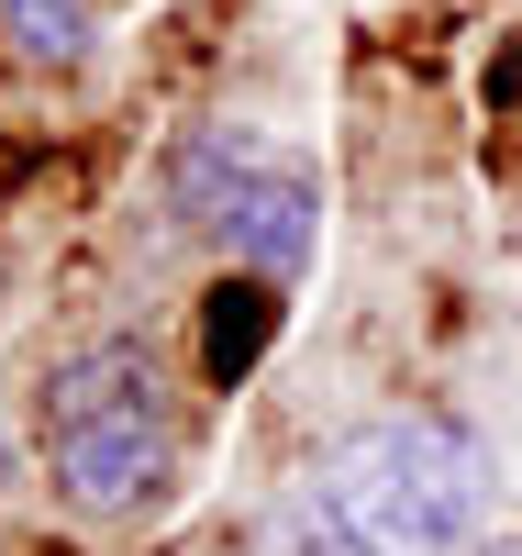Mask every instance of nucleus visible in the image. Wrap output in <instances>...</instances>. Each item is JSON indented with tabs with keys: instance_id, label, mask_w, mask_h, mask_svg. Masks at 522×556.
Returning a JSON list of instances; mask_svg holds the SVG:
<instances>
[{
	"instance_id": "f257e3e1",
	"label": "nucleus",
	"mask_w": 522,
	"mask_h": 556,
	"mask_svg": "<svg viewBox=\"0 0 522 556\" xmlns=\"http://www.w3.org/2000/svg\"><path fill=\"white\" fill-rule=\"evenodd\" d=\"M489 513V445L445 412H390L322 445L301 479L278 556H456Z\"/></svg>"
},
{
	"instance_id": "f03ea898",
	"label": "nucleus",
	"mask_w": 522,
	"mask_h": 556,
	"mask_svg": "<svg viewBox=\"0 0 522 556\" xmlns=\"http://www.w3.org/2000/svg\"><path fill=\"white\" fill-rule=\"evenodd\" d=\"M44 445H56V479L78 513H145L178 468V424L145 345H89L44 379Z\"/></svg>"
},
{
	"instance_id": "7ed1b4c3",
	"label": "nucleus",
	"mask_w": 522,
	"mask_h": 556,
	"mask_svg": "<svg viewBox=\"0 0 522 556\" xmlns=\"http://www.w3.org/2000/svg\"><path fill=\"white\" fill-rule=\"evenodd\" d=\"M178 201L222 223L233 256H245L256 278H301L311 256V178L301 167H278L267 146H245V134H189V156H178Z\"/></svg>"
},
{
	"instance_id": "20e7f679",
	"label": "nucleus",
	"mask_w": 522,
	"mask_h": 556,
	"mask_svg": "<svg viewBox=\"0 0 522 556\" xmlns=\"http://www.w3.org/2000/svg\"><path fill=\"white\" fill-rule=\"evenodd\" d=\"M278 334V278H245V290H222L212 323H201V356H212V379H245V367L267 356Z\"/></svg>"
},
{
	"instance_id": "39448f33",
	"label": "nucleus",
	"mask_w": 522,
	"mask_h": 556,
	"mask_svg": "<svg viewBox=\"0 0 522 556\" xmlns=\"http://www.w3.org/2000/svg\"><path fill=\"white\" fill-rule=\"evenodd\" d=\"M0 34L34 67H78L89 56V0H0Z\"/></svg>"
},
{
	"instance_id": "423d86ee",
	"label": "nucleus",
	"mask_w": 522,
	"mask_h": 556,
	"mask_svg": "<svg viewBox=\"0 0 522 556\" xmlns=\"http://www.w3.org/2000/svg\"><path fill=\"white\" fill-rule=\"evenodd\" d=\"M0 490H12V434H0Z\"/></svg>"
},
{
	"instance_id": "0eeeda50",
	"label": "nucleus",
	"mask_w": 522,
	"mask_h": 556,
	"mask_svg": "<svg viewBox=\"0 0 522 556\" xmlns=\"http://www.w3.org/2000/svg\"><path fill=\"white\" fill-rule=\"evenodd\" d=\"M489 556H522V534H511V545H489Z\"/></svg>"
}]
</instances>
